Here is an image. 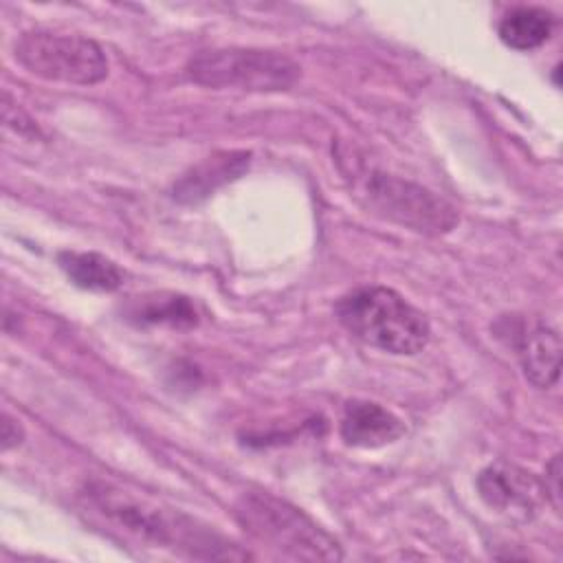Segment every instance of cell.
I'll list each match as a JSON object with an SVG mask.
<instances>
[{"label": "cell", "instance_id": "cell-1", "mask_svg": "<svg viewBox=\"0 0 563 563\" xmlns=\"http://www.w3.org/2000/svg\"><path fill=\"white\" fill-rule=\"evenodd\" d=\"M84 508L97 517L106 528L119 532L150 548H174L185 550L191 556L205 559H244L213 532L198 528L191 519L180 512L165 510L154 501L139 497L125 488H119L103 479H92L81 488Z\"/></svg>", "mask_w": 563, "mask_h": 563}, {"label": "cell", "instance_id": "cell-13", "mask_svg": "<svg viewBox=\"0 0 563 563\" xmlns=\"http://www.w3.org/2000/svg\"><path fill=\"white\" fill-rule=\"evenodd\" d=\"M554 18L541 7H515L497 26L499 40L515 51L539 48L552 33Z\"/></svg>", "mask_w": 563, "mask_h": 563}, {"label": "cell", "instance_id": "cell-15", "mask_svg": "<svg viewBox=\"0 0 563 563\" xmlns=\"http://www.w3.org/2000/svg\"><path fill=\"white\" fill-rule=\"evenodd\" d=\"M0 440H2V451H9L24 440L22 424L7 411L2 413V422H0Z\"/></svg>", "mask_w": 563, "mask_h": 563}, {"label": "cell", "instance_id": "cell-12", "mask_svg": "<svg viewBox=\"0 0 563 563\" xmlns=\"http://www.w3.org/2000/svg\"><path fill=\"white\" fill-rule=\"evenodd\" d=\"M57 264L66 277L84 290L112 292L123 284V271L112 260L95 251H62L57 255Z\"/></svg>", "mask_w": 563, "mask_h": 563}, {"label": "cell", "instance_id": "cell-7", "mask_svg": "<svg viewBox=\"0 0 563 563\" xmlns=\"http://www.w3.org/2000/svg\"><path fill=\"white\" fill-rule=\"evenodd\" d=\"M499 336H506L515 347L523 376L539 389L556 385L561 374V334L543 319L512 317L501 321Z\"/></svg>", "mask_w": 563, "mask_h": 563}, {"label": "cell", "instance_id": "cell-10", "mask_svg": "<svg viewBox=\"0 0 563 563\" xmlns=\"http://www.w3.org/2000/svg\"><path fill=\"white\" fill-rule=\"evenodd\" d=\"M251 165V152L244 150H227L216 152L200 163H196L191 169H187L176 183H174V198L183 205H196L207 200L211 194H216L222 185L238 180Z\"/></svg>", "mask_w": 563, "mask_h": 563}, {"label": "cell", "instance_id": "cell-6", "mask_svg": "<svg viewBox=\"0 0 563 563\" xmlns=\"http://www.w3.org/2000/svg\"><path fill=\"white\" fill-rule=\"evenodd\" d=\"M13 55L24 70L48 81L92 86L108 77L103 48L77 33L26 31L15 40Z\"/></svg>", "mask_w": 563, "mask_h": 563}, {"label": "cell", "instance_id": "cell-8", "mask_svg": "<svg viewBox=\"0 0 563 563\" xmlns=\"http://www.w3.org/2000/svg\"><path fill=\"white\" fill-rule=\"evenodd\" d=\"M475 488L490 510L515 521H530L545 499L543 482L506 460L484 466L475 479Z\"/></svg>", "mask_w": 563, "mask_h": 563}, {"label": "cell", "instance_id": "cell-9", "mask_svg": "<svg viewBox=\"0 0 563 563\" xmlns=\"http://www.w3.org/2000/svg\"><path fill=\"white\" fill-rule=\"evenodd\" d=\"M405 422L387 407L372 400H347L339 422V435L347 446L378 449L405 435Z\"/></svg>", "mask_w": 563, "mask_h": 563}, {"label": "cell", "instance_id": "cell-2", "mask_svg": "<svg viewBox=\"0 0 563 563\" xmlns=\"http://www.w3.org/2000/svg\"><path fill=\"white\" fill-rule=\"evenodd\" d=\"M339 323L361 343L411 356L427 347L431 325L422 310L387 286H358L334 303Z\"/></svg>", "mask_w": 563, "mask_h": 563}, {"label": "cell", "instance_id": "cell-5", "mask_svg": "<svg viewBox=\"0 0 563 563\" xmlns=\"http://www.w3.org/2000/svg\"><path fill=\"white\" fill-rule=\"evenodd\" d=\"M187 77L207 88L279 92L297 84L301 68L295 59L264 48H213L189 57Z\"/></svg>", "mask_w": 563, "mask_h": 563}, {"label": "cell", "instance_id": "cell-11", "mask_svg": "<svg viewBox=\"0 0 563 563\" xmlns=\"http://www.w3.org/2000/svg\"><path fill=\"white\" fill-rule=\"evenodd\" d=\"M123 317L136 325L194 328L198 323V310L189 297L163 290L130 297L123 306Z\"/></svg>", "mask_w": 563, "mask_h": 563}, {"label": "cell", "instance_id": "cell-3", "mask_svg": "<svg viewBox=\"0 0 563 563\" xmlns=\"http://www.w3.org/2000/svg\"><path fill=\"white\" fill-rule=\"evenodd\" d=\"M354 198L383 220L422 235H444L455 229L457 209L431 189L374 167L352 169Z\"/></svg>", "mask_w": 563, "mask_h": 563}, {"label": "cell", "instance_id": "cell-14", "mask_svg": "<svg viewBox=\"0 0 563 563\" xmlns=\"http://www.w3.org/2000/svg\"><path fill=\"white\" fill-rule=\"evenodd\" d=\"M543 488H545V501H550L552 508L561 512V455L559 453L545 466Z\"/></svg>", "mask_w": 563, "mask_h": 563}, {"label": "cell", "instance_id": "cell-4", "mask_svg": "<svg viewBox=\"0 0 563 563\" xmlns=\"http://www.w3.org/2000/svg\"><path fill=\"white\" fill-rule=\"evenodd\" d=\"M235 519L249 534L288 556L303 561L343 559V550L334 537L303 510L266 490L242 493L235 501Z\"/></svg>", "mask_w": 563, "mask_h": 563}]
</instances>
